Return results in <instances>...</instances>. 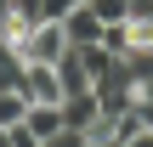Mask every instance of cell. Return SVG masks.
Segmentation results:
<instances>
[{
  "label": "cell",
  "mask_w": 153,
  "mask_h": 147,
  "mask_svg": "<svg viewBox=\"0 0 153 147\" xmlns=\"http://www.w3.org/2000/svg\"><path fill=\"white\" fill-rule=\"evenodd\" d=\"M62 51H68V28H62V23H34V28H28V40L17 45V57H23V62H57Z\"/></svg>",
  "instance_id": "1"
},
{
  "label": "cell",
  "mask_w": 153,
  "mask_h": 147,
  "mask_svg": "<svg viewBox=\"0 0 153 147\" xmlns=\"http://www.w3.org/2000/svg\"><path fill=\"white\" fill-rule=\"evenodd\" d=\"M28 102H51V108H62V79H57V62H23V85H17Z\"/></svg>",
  "instance_id": "2"
},
{
  "label": "cell",
  "mask_w": 153,
  "mask_h": 147,
  "mask_svg": "<svg viewBox=\"0 0 153 147\" xmlns=\"http://www.w3.org/2000/svg\"><path fill=\"white\" fill-rule=\"evenodd\" d=\"M62 28H68V45H102V28H108V23H102V17L79 0V6L62 17Z\"/></svg>",
  "instance_id": "3"
},
{
  "label": "cell",
  "mask_w": 153,
  "mask_h": 147,
  "mask_svg": "<svg viewBox=\"0 0 153 147\" xmlns=\"http://www.w3.org/2000/svg\"><path fill=\"white\" fill-rule=\"evenodd\" d=\"M97 119H102L97 91H74V96H62V125H68V130H91Z\"/></svg>",
  "instance_id": "4"
},
{
  "label": "cell",
  "mask_w": 153,
  "mask_h": 147,
  "mask_svg": "<svg viewBox=\"0 0 153 147\" xmlns=\"http://www.w3.org/2000/svg\"><path fill=\"white\" fill-rule=\"evenodd\" d=\"M23 125L45 142V136H57V130H62V108H51V102H28V119H23Z\"/></svg>",
  "instance_id": "5"
},
{
  "label": "cell",
  "mask_w": 153,
  "mask_h": 147,
  "mask_svg": "<svg viewBox=\"0 0 153 147\" xmlns=\"http://www.w3.org/2000/svg\"><path fill=\"white\" fill-rule=\"evenodd\" d=\"M28 119V96L23 91H0V125L11 130V125H23Z\"/></svg>",
  "instance_id": "6"
},
{
  "label": "cell",
  "mask_w": 153,
  "mask_h": 147,
  "mask_svg": "<svg viewBox=\"0 0 153 147\" xmlns=\"http://www.w3.org/2000/svg\"><path fill=\"white\" fill-rule=\"evenodd\" d=\"M85 6H91L102 23H125V17H131V0H85Z\"/></svg>",
  "instance_id": "7"
},
{
  "label": "cell",
  "mask_w": 153,
  "mask_h": 147,
  "mask_svg": "<svg viewBox=\"0 0 153 147\" xmlns=\"http://www.w3.org/2000/svg\"><path fill=\"white\" fill-rule=\"evenodd\" d=\"M125 28H131V51H148L153 45V17H125Z\"/></svg>",
  "instance_id": "8"
},
{
  "label": "cell",
  "mask_w": 153,
  "mask_h": 147,
  "mask_svg": "<svg viewBox=\"0 0 153 147\" xmlns=\"http://www.w3.org/2000/svg\"><path fill=\"white\" fill-rule=\"evenodd\" d=\"M40 147H85V130H68V125H62L57 136H45Z\"/></svg>",
  "instance_id": "9"
},
{
  "label": "cell",
  "mask_w": 153,
  "mask_h": 147,
  "mask_svg": "<svg viewBox=\"0 0 153 147\" xmlns=\"http://www.w3.org/2000/svg\"><path fill=\"white\" fill-rule=\"evenodd\" d=\"M11 147H40V136H34L28 125H11Z\"/></svg>",
  "instance_id": "10"
},
{
  "label": "cell",
  "mask_w": 153,
  "mask_h": 147,
  "mask_svg": "<svg viewBox=\"0 0 153 147\" xmlns=\"http://www.w3.org/2000/svg\"><path fill=\"white\" fill-rule=\"evenodd\" d=\"M125 147H153V130H136V136H125Z\"/></svg>",
  "instance_id": "11"
},
{
  "label": "cell",
  "mask_w": 153,
  "mask_h": 147,
  "mask_svg": "<svg viewBox=\"0 0 153 147\" xmlns=\"http://www.w3.org/2000/svg\"><path fill=\"white\" fill-rule=\"evenodd\" d=\"M131 17H153V0H131Z\"/></svg>",
  "instance_id": "12"
},
{
  "label": "cell",
  "mask_w": 153,
  "mask_h": 147,
  "mask_svg": "<svg viewBox=\"0 0 153 147\" xmlns=\"http://www.w3.org/2000/svg\"><path fill=\"white\" fill-rule=\"evenodd\" d=\"M6 17H11V0H0V23H6Z\"/></svg>",
  "instance_id": "13"
}]
</instances>
